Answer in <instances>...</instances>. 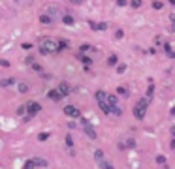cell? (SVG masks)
Listing matches in <instances>:
<instances>
[{
	"instance_id": "1",
	"label": "cell",
	"mask_w": 175,
	"mask_h": 169,
	"mask_svg": "<svg viewBox=\"0 0 175 169\" xmlns=\"http://www.w3.org/2000/svg\"><path fill=\"white\" fill-rule=\"evenodd\" d=\"M57 43H58V40H55V38H41V40H40V53H41V55L58 53Z\"/></svg>"
},
{
	"instance_id": "2",
	"label": "cell",
	"mask_w": 175,
	"mask_h": 169,
	"mask_svg": "<svg viewBox=\"0 0 175 169\" xmlns=\"http://www.w3.org/2000/svg\"><path fill=\"white\" fill-rule=\"evenodd\" d=\"M147 107H149L147 98H139L138 103L134 105V117H136L138 120H143V119H145V113H147Z\"/></svg>"
},
{
	"instance_id": "3",
	"label": "cell",
	"mask_w": 175,
	"mask_h": 169,
	"mask_svg": "<svg viewBox=\"0 0 175 169\" xmlns=\"http://www.w3.org/2000/svg\"><path fill=\"white\" fill-rule=\"evenodd\" d=\"M94 96H96V102H98V105H100L102 113H104V115H111V109H109V105H107V92L98 90Z\"/></svg>"
},
{
	"instance_id": "4",
	"label": "cell",
	"mask_w": 175,
	"mask_h": 169,
	"mask_svg": "<svg viewBox=\"0 0 175 169\" xmlns=\"http://www.w3.org/2000/svg\"><path fill=\"white\" fill-rule=\"evenodd\" d=\"M36 167H47V160H43V158H30L23 166V169H36Z\"/></svg>"
},
{
	"instance_id": "5",
	"label": "cell",
	"mask_w": 175,
	"mask_h": 169,
	"mask_svg": "<svg viewBox=\"0 0 175 169\" xmlns=\"http://www.w3.org/2000/svg\"><path fill=\"white\" fill-rule=\"evenodd\" d=\"M81 128H83V132L87 134V137H89V139H92V141H94V139L98 137V135H96V130H94V126H92V124H90L87 119H81Z\"/></svg>"
},
{
	"instance_id": "6",
	"label": "cell",
	"mask_w": 175,
	"mask_h": 169,
	"mask_svg": "<svg viewBox=\"0 0 175 169\" xmlns=\"http://www.w3.org/2000/svg\"><path fill=\"white\" fill-rule=\"evenodd\" d=\"M25 107H26V113H28V117H36V115L41 111V105H40L38 102H28Z\"/></svg>"
},
{
	"instance_id": "7",
	"label": "cell",
	"mask_w": 175,
	"mask_h": 169,
	"mask_svg": "<svg viewBox=\"0 0 175 169\" xmlns=\"http://www.w3.org/2000/svg\"><path fill=\"white\" fill-rule=\"evenodd\" d=\"M64 113H66L68 117H72V119H81V113H79V109H77L75 105H66V107H64Z\"/></svg>"
},
{
	"instance_id": "8",
	"label": "cell",
	"mask_w": 175,
	"mask_h": 169,
	"mask_svg": "<svg viewBox=\"0 0 175 169\" xmlns=\"http://www.w3.org/2000/svg\"><path fill=\"white\" fill-rule=\"evenodd\" d=\"M94 160H96V164L100 166V169L107 164V160H106V156H104V152H102L100 149H98V151H94Z\"/></svg>"
},
{
	"instance_id": "9",
	"label": "cell",
	"mask_w": 175,
	"mask_h": 169,
	"mask_svg": "<svg viewBox=\"0 0 175 169\" xmlns=\"http://www.w3.org/2000/svg\"><path fill=\"white\" fill-rule=\"evenodd\" d=\"M57 90H58V92H60V96L64 98V96H68V94H70V85H68V83H60Z\"/></svg>"
},
{
	"instance_id": "10",
	"label": "cell",
	"mask_w": 175,
	"mask_h": 169,
	"mask_svg": "<svg viewBox=\"0 0 175 169\" xmlns=\"http://www.w3.org/2000/svg\"><path fill=\"white\" fill-rule=\"evenodd\" d=\"M107 105H109V109H115V107H119V100H117V96H113V94H107Z\"/></svg>"
},
{
	"instance_id": "11",
	"label": "cell",
	"mask_w": 175,
	"mask_h": 169,
	"mask_svg": "<svg viewBox=\"0 0 175 169\" xmlns=\"http://www.w3.org/2000/svg\"><path fill=\"white\" fill-rule=\"evenodd\" d=\"M47 98L53 100V102H60V100H62V96H60L58 90H49V92H47Z\"/></svg>"
},
{
	"instance_id": "12",
	"label": "cell",
	"mask_w": 175,
	"mask_h": 169,
	"mask_svg": "<svg viewBox=\"0 0 175 169\" xmlns=\"http://www.w3.org/2000/svg\"><path fill=\"white\" fill-rule=\"evenodd\" d=\"M153 96H155V85H153V79H149V88H147V102L149 103H151Z\"/></svg>"
},
{
	"instance_id": "13",
	"label": "cell",
	"mask_w": 175,
	"mask_h": 169,
	"mask_svg": "<svg viewBox=\"0 0 175 169\" xmlns=\"http://www.w3.org/2000/svg\"><path fill=\"white\" fill-rule=\"evenodd\" d=\"M77 58H79V60H81V62H83V64H85L87 68H89V66L92 64V58H89V56H85V55H77Z\"/></svg>"
},
{
	"instance_id": "14",
	"label": "cell",
	"mask_w": 175,
	"mask_h": 169,
	"mask_svg": "<svg viewBox=\"0 0 175 169\" xmlns=\"http://www.w3.org/2000/svg\"><path fill=\"white\" fill-rule=\"evenodd\" d=\"M17 90H19L21 94H26V92H28V85H26V83H17Z\"/></svg>"
},
{
	"instance_id": "15",
	"label": "cell",
	"mask_w": 175,
	"mask_h": 169,
	"mask_svg": "<svg viewBox=\"0 0 175 169\" xmlns=\"http://www.w3.org/2000/svg\"><path fill=\"white\" fill-rule=\"evenodd\" d=\"M15 83V79L13 77H8V79H0V87H9V85H13Z\"/></svg>"
},
{
	"instance_id": "16",
	"label": "cell",
	"mask_w": 175,
	"mask_h": 169,
	"mask_svg": "<svg viewBox=\"0 0 175 169\" xmlns=\"http://www.w3.org/2000/svg\"><path fill=\"white\" fill-rule=\"evenodd\" d=\"M57 47H58V53H60V51H64V49H68V41H66V40H58V43H57Z\"/></svg>"
},
{
	"instance_id": "17",
	"label": "cell",
	"mask_w": 175,
	"mask_h": 169,
	"mask_svg": "<svg viewBox=\"0 0 175 169\" xmlns=\"http://www.w3.org/2000/svg\"><path fill=\"white\" fill-rule=\"evenodd\" d=\"M40 23H41V24H51L53 19H51L49 15H41V17H40Z\"/></svg>"
},
{
	"instance_id": "18",
	"label": "cell",
	"mask_w": 175,
	"mask_h": 169,
	"mask_svg": "<svg viewBox=\"0 0 175 169\" xmlns=\"http://www.w3.org/2000/svg\"><path fill=\"white\" fill-rule=\"evenodd\" d=\"M87 51H92V47H90V45H89V43H83V45H81V47H79V55H85V53H87Z\"/></svg>"
},
{
	"instance_id": "19",
	"label": "cell",
	"mask_w": 175,
	"mask_h": 169,
	"mask_svg": "<svg viewBox=\"0 0 175 169\" xmlns=\"http://www.w3.org/2000/svg\"><path fill=\"white\" fill-rule=\"evenodd\" d=\"M117 62H119V56H117V55H111V56L107 58V66H115Z\"/></svg>"
},
{
	"instance_id": "20",
	"label": "cell",
	"mask_w": 175,
	"mask_h": 169,
	"mask_svg": "<svg viewBox=\"0 0 175 169\" xmlns=\"http://www.w3.org/2000/svg\"><path fill=\"white\" fill-rule=\"evenodd\" d=\"M49 137H51V134H49V132H41V134L38 135V141H47Z\"/></svg>"
},
{
	"instance_id": "21",
	"label": "cell",
	"mask_w": 175,
	"mask_h": 169,
	"mask_svg": "<svg viewBox=\"0 0 175 169\" xmlns=\"http://www.w3.org/2000/svg\"><path fill=\"white\" fill-rule=\"evenodd\" d=\"M117 94H121V96L126 98V96H128V88H126V87H119V88H117Z\"/></svg>"
},
{
	"instance_id": "22",
	"label": "cell",
	"mask_w": 175,
	"mask_h": 169,
	"mask_svg": "<svg viewBox=\"0 0 175 169\" xmlns=\"http://www.w3.org/2000/svg\"><path fill=\"white\" fill-rule=\"evenodd\" d=\"M62 21H64V24H74V17L72 15H64Z\"/></svg>"
},
{
	"instance_id": "23",
	"label": "cell",
	"mask_w": 175,
	"mask_h": 169,
	"mask_svg": "<svg viewBox=\"0 0 175 169\" xmlns=\"http://www.w3.org/2000/svg\"><path fill=\"white\" fill-rule=\"evenodd\" d=\"M64 139H66V145H68V147H70V149H72V147H74V137H72V135H70V134H68V135H66V137H64Z\"/></svg>"
},
{
	"instance_id": "24",
	"label": "cell",
	"mask_w": 175,
	"mask_h": 169,
	"mask_svg": "<svg viewBox=\"0 0 175 169\" xmlns=\"http://www.w3.org/2000/svg\"><path fill=\"white\" fill-rule=\"evenodd\" d=\"M128 4H130V6H132V8H139V6H141V4H143V2H141V0H130V2H128Z\"/></svg>"
},
{
	"instance_id": "25",
	"label": "cell",
	"mask_w": 175,
	"mask_h": 169,
	"mask_svg": "<svg viewBox=\"0 0 175 169\" xmlns=\"http://www.w3.org/2000/svg\"><path fill=\"white\" fill-rule=\"evenodd\" d=\"M153 8H155V9H162V8H164V2H158V0H155V2H153Z\"/></svg>"
},
{
	"instance_id": "26",
	"label": "cell",
	"mask_w": 175,
	"mask_h": 169,
	"mask_svg": "<svg viewBox=\"0 0 175 169\" xmlns=\"http://www.w3.org/2000/svg\"><path fill=\"white\" fill-rule=\"evenodd\" d=\"M126 71V64H119L117 66V73H124Z\"/></svg>"
},
{
	"instance_id": "27",
	"label": "cell",
	"mask_w": 175,
	"mask_h": 169,
	"mask_svg": "<svg viewBox=\"0 0 175 169\" xmlns=\"http://www.w3.org/2000/svg\"><path fill=\"white\" fill-rule=\"evenodd\" d=\"M156 164H160V166H166V156H156Z\"/></svg>"
},
{
	"instance_id": "28",
	"label": "cell",
	"mask_w": 175,
	"mask_h": 169,
	"mask_svg": "<svg viewBox=\"0 0 175 169\" xmlns=\"http://www.w3.org/2000/svg\"><path fill=\"white\" fill-rule=\"evenodd\" d=\"M25 113H26V107H25V105L17 107V115H25Z\"/></svg>"
},
{
	"instance_id": "29",
	"label": "cell",
	"mask_w": 175,
	"mask_h": 169,
	"mask_svg": "<svg viewBox=\"0 0 175 169\" xmlns=\"http://www.w3.org/2000/svg\"><path fill=\"white\" fill-rule=\"evenodd\" d=\"M89 26H90L92 30H98V23H94V21H89Z\"/></svg>"
},
{
	"instance_id": "30",
	"label": "cell",
	"mask_w": 175,
	"mask_h": 169,
	"mask_svg": "<svg viewBox=\"0 0 175 169\" xmlns=\"http://www.w3.org/2000/svg\"><path fill=\"white\" fill-rule=\"evenodd\" d=\"M98 30H107V23H98Z\"/></svg>"
},
{
	"instance_id": "31",
	"label": "cell",
	"mask_w": 175,
	"mask_h": 169,
	"mask_svg": "<svg viewBox=\"0 0 175 169\" xmlns=\"http://www.w3.org/2000/svg\"><path fill=\"white\" fill-rule=\"evenodd\" d=\"M123 36H124V32H123V30H121V28H119V30H117V32H115V38H117V40H121V38H123Z\"/></svg>"
},
{
	"instance_id": "32",
	"label": "cell",
	"mask_w": 175,
	"mask_h": 169,
	"mask_svg": "<svg viewBox=\"0 0 175 169\" xmlns=\"http://www.w3.org/2000/svg\"><path fill=\"white\" fill-rule=\"evenodd\" d=\"M115 4H117V6H121V8H123V6H126V4H128V2H126V0H117V2H115Z\"/></svg>"
},
{
	"instance_id": "33",
	"label": "cell",
	"mask_w": 175,
	"mask_h": 169,
	"mask_svg": "<svg viewBox=\"0 0 175 169\" xmlns=\"http://www.w3.org/2000/svg\"><path fill=\"white\" fill-rule=\"evenodd\" d=\"M32 68H34V70H36V71H41V66H40V64H38V62H34V64H32Z\"/></svg>"
},
{
	"instance_id": "34",
	"label": "cell",
	"mask_w": 175,
	"mask_h": 169,
	"mask_svg": "<svg viewBox=\"0 0 175 169\" xmlns=\"http://www.w3.org/2000/svg\"><path fill=\"white\" fill-rule=\"evenodd\" d=\"M0 66H2V68H9V62H8V60H0Z\"/></svg>"
},
{
	"instance_id": "35",
	"label": "cell",
	"mask_w": 175,
	"mask_h": 169,
	"mask_svg": "<svg viewBox=\"0 0 175 169\" xmlns=\"http://www.w3.org/2000/svg\"><path fill=\"white\" fill-rule=\"evenodd\" d=\"M23 49H26V51H30V49H32V45H30V43H23Z\"/></svg>"
},
{
	"instance_id": "36",
	"label": "cell",
	"mask_w": 175,
	"mask_h": 169,
	"mask_svg": "<svg viewBox=\"0 0 175 169\" xmlns=\"http://www.w3.org/2000/svg\"><path fill=\"white\" fill-rule=\"evenodd\" d=\"M102 169H115V167H113V166H111V164L107 162V164H106V166H104V167H102Z\"/></svg>"
},
{
	"instance_id": "37",
	"label": "cell",
	"mask_w": 175,
	"mask_h": 169,
	"mask_svg": "<svg viewBox=\"0 0 175 169\" xmlns=\"http://www.w3.org/2000/svg\"><path fill=\"white\" fill-rule=\"evenodd\" d=\"M170 132H172V137L175 139V126H172V130H170Z\"/></svg>"
},
{
	"instance_id": "38",
	"label": "cell",
	"mask_w": 175,
	"mask_h": 169,
	"mask_svg": "<svg viewBox=\"0 0 175 169\" xmlns=\"http://www.w3.org/2000/svg\"><path fill=\"white\" fill-rule=\"evenodd\" d=\"M170 147H172V149H175V139L172 141V145H170Z\"/></svg>"
},
{
	"instance_id": "39",
	"label": "cell",
	"mask_w": 175,
	"mask_h": 169,
	"mask_svg": "<svg viewBox=\"0 0 175 169\" xmlns=\"http://www.w3.org/2000/svg\"><path fill=\"white\" fill-rule=\"evenodd\" d=\"M170 113H172V115H175V105L172 107V111H170Z\"/></svg>"
},
{
	"instance_id": "40",
	"label": "cell",
	"mask_w": 175,
	"mask_h": 169,
	"mask_svg": "<svg viewBox=\"0 0 175 169\" xmlns=\"http://www.w3.org/2000/svg\"><path fill=\"white\" fill-rule=\"evenodd\" d=\"M172 4H173V6H175V0H173V2H172Z\"/></svg>"
}]
</instances>
